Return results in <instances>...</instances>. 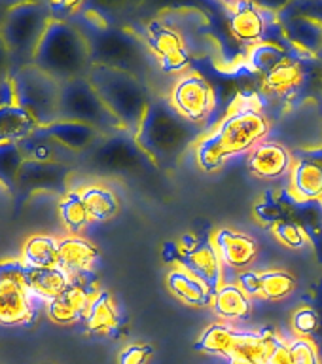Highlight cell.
Instances as JSON below:
<instances>
[{
    "mask_svg": "<svg viewBox=\"0 0 322 364\" xmlns=\"http://www.w3.org/2000/svg\"><path fill=\"white\" fill-rule=\"evenodd\" d=\"M272 124L258 105L237 102L210 135L203 136L198 146V161L205 171L220 169L227 159L250 154L269 135Z\"/></svg>",
    "mask_w": 322,
    "mask_h": 364,
    "instance_id": "obj_1",
    "label": "cell"
},
{
    "mask_svg": "<svg viewBox=\"0 0 322 364\" xmlns=\"http://www.w3.org/2000/svg\"><path fill=\"white\" fill-rule=\"evenodd\" d=\"M201 133V125L188 122L176 112L171 101H150L141 127L135 133L139 146L159 164H171L178 158Z\"/></svg>",
    "mask_w": 322,
    "mask_h": 364,
    "instance_id": "obj_2",
    "label": "cell"
},
{
    "mask_svg": "<svg viewBox=\"0 0 322 364\" xmlns=\"http://www.w3.org/2000/svg\"><path fill=\"white\" fill-rule=\"evenodd\" d=\"M33 65L61 84L87 76L93 65L90 42L67 21L51 19L36 48Z\"/></svg>",
    "mask_w": 322,
    "mask_h": 364,
    "instance_id": "obj_3",
    "label": "cell"
},
{
    "mask_svg": "<svg viewBox=\"0 0 322 364\" xmlns=\"http://www.w3.org/2000/svg\"><path fill=\"white\" fill-rule=\"evenodd\" d=\"M87 80L95 87L108 110L114 114V118L124 127V131L135 136L150 105L141 80L135 74L104 65H91Z\"/></svg>",
    "mask_w": 322,
    "mask_h": 364,
    "instance_id": "obj_4",
    "label": "cell"
},
{
    "mask_svg": "<svg viewBox=\"0 0 322 364\" xmlns=\"http://www.w3.org/2000/svg\"><path fill=\"white\" fill-rule=\"evenodd\" d=\"M50 21L51 11L44 2L19 0L8 10L0 25V36L10 48L14 63H19L17 68L33 65L36 48Z\"/></svg>",
    "mask_w": 322,
    "mask_h": 364,
    "instance_id": "obj_5",
    "label": "cell"
},
{
    "mask_svg": "<svg viewBox=\"0 0 322 364\" xmlns=\"http://www.w3.org/2000/svg\"><path fill=\"white\" fill-rule=\"evenodd\" d=\"M17 105L27 110L40 127H48L59 119L61 82L34 65L16 68L11 74Z\"/></svg>",
    "mask_w": 322,
    "mask_h": 364,
    "instance_id": "obj_6",
    "label": "cell"
},
{
    "mask_svg": "<svg viewBox=\"0 0 322 364\" xmlns=\"http://www.w3.org/2000/svg\"><path fill=\"white\" fill-rule=\"evenodd\" d=\"M59 119H73L90 124L101 133H112L124 127L114 118V114L102 102L95 87L91 85L87 76L74 78L61 84V97H59Z\"/></svg>",
    "mask_w": 322,
    "mask_h": 364,
    "instance_id": "obj_7",
    "label": "cell"
},
{
    "mask_svg": "<svg viewBox=\"0 0 322 364\" xmlns=\"http://www.w3.org/2000/svg\"><path fill=\"white\" fill-rule=\"evenodd\" d=\"M28 269L23 260L0 262V324L16 326L34 318Z\"/></svg>",
    "mask_w": 322,
    "mask_h": 364,
    "instance_id": "obj_8",
    "label": "cell"
},
{
    "mask_svg": "<svg viewBox=\"0 0 322 364\" xmlns=\"http://www.w3.org/2000/svg\"><path fill=\"white\" fill-rule=\"evenodd\" d=\"M169 101L176 108V112L184 116L188 122L201 125L215 110L216 93L203 76L188 73L173 85Z\"/></svg>",
    "mask_w": 322,
    "mask_h": 364,
    "instance_id": "obj_9",
    "label": "cell"
},
{
    "mask_svg": "<svg viewBox=\"0 0 322 364\" xmlns=\"http://www.w3.org/2000/svg\"><path fill=\"white\" fill-rule=\"evenodd\" d=\"M178 267L199 277L213 290H216L224 283L226 267L222 264L215 245L199 241L193 235L182 237L181 250H178Z\"/></svg>",
    "mask_w": 322,
    "mask_h": 364,
    "instance_id": "obj_10",
    "label": "cell"
},
{
    "mask_svg": "<svg viewBox=\"0 0 322 364\" xmlns=\"http://www.w3.org/2000/svg\"><path fill=\"white\" fill-rule=\"evenodd\" d=\"M142 154L135 136L110 135L93 148L90 164L102 173H129L142 164Z\"/></svg>",
    "mask_w": 322,
    "mask_h": 364,
    "instance_id": "obj_11",
    "label": "cell"
},
{
    "mask_svg": "<svg viewBox=\"0 0 322 364\" xmlns=\"http://www.w3.org/2000/svg\"><path fill=\"white\" fill-rule=\"evenodd\" d=\"M87 275L74 277L73 284L63 294L45 304L48 317L57 324H73L76 321H84L85 313L90 309L91 300L99 292L95 284L87 281Z\"/></svg>",
    "mask_w": 322,
    "mask_h": 364,
    "instance_id": "obj_12",
    "label": "cell"
},
{
    "mask_svg": "<svg viewBox=\"0 0 322 364\" xmlns=\"http://www.w3.org/2000/svg\"><path fill=\"white\" fill-rule=\"evenodd\" d=\"M213 245L224 267L233 272H247L258 258L256 239L235 228H218L213 235Z\"/></svg>",
    "mask_w": 322,
    "mask_h": 364,
    "instance_id": "obj_13",
    "label": "cell"
},
{
    "mask_svg": "<svg viewBox=\"0 0 322 364\" xmlns=\"http://www.w3.org/2000/svg\"><path fill=\"white\" fill-rule=\"evenodd\" d=\"M294 154L275 141H264L247 156V167L260 181H281L290 175Z\"/></svg>",
    "mask_w": 322,
    "mask_h": 364,
    "instance_id": "obj_14",
    "label": "cell"
},
{
    "mask_svg": "<svg viewBox=\"0 0 322 364\" xmlns=\"http://www.w3.org/2000/svg\"><path fill=\"white\" fill-rule=\"evenodd\" d=\"M68 175H70V165L25 159L17 176V186L25 192L63 193L67 188Z\"/></svg>",
    "mask_w": 322,
    "mask_h": 364,
    "instance_id": "obj_15",
    "label": "cell"
},
{
    "mask_svg": "<svg viewBox=\"0 0 322 364\" xmlns=\"http://www.w3.org/2000/svg\"><path fill=\"white\" fill-rule=\"evenodd\" d=\"M290 192L304 201L322 199V148L294 158L290 171Z\"/></svg>",
    "mask_w": 322,
    "mask_h": 364,
    "instance_id": "obj_16",
    "label": "cell"
},
{
    "mask_svg": "<svg viewBox=\"0 0 322 364\" xmlns=\"http://www.w3.org/2000/svg\"><path fill=\"white\" fill-rule=\"evenodd\" d=\"M148 46L159 59L161 67L169 73H178L188 65L186 46L175 28L161 23H152L148 31Z\"/></svg>",
    "mask_w": 322,
    "mask_h": 364,
    "instance_id": "obj_17",
    "label": "cell"
},
{
    "mask_svg": "<svg viewBox=\"0 0 322 364\" xmlns=\"http://www.w3.org/2000/svg\"><path fill=\"white\" fill-rule=\"evenodd\" d=\"M267 16L252 0H239L230 14V33L241 44H256L266 34Z\"/></svg>",
    "mask_w": 322,
    "mask_h": 364,
    "instance_id": "obj_18",
    "label": "cell"
},
{
    "mask_svg": "<svg viewBox=\"0 0 322 364\" xmlns=\"http://www.w3.org/2000/svg\"><path fill=\"white\" fill-rule=\"evenodd\" d=\"M99 258V249L90 239L68 235L59 239V266L65 267L73 277L87 275Z\"/></svg>",
    "mask_w": 322,
    "mask_h": 364,
    "instance_id": "obj_19",
    "label": "cell"
},
{
    "mask_svg": "<svg viewBox=\"0 0 322 364\" xmlns=\"http://www.w3.org/2000/svg\"><path fill=\"white\" fill-rule=\"evenodd\" d=\"M273 338H275V334H272V332L237 328L227 360L232 364H266Z\"/></svg>",
    "mask_w": 322,
    "mask_h": 364,
    "instance_id": "obj_20",
    "label": "cell"
},
{
    "mask_svg": "<svg viewBox=\"0 0 322 364\" xmlns=\"http://www.w3.org/2000/svg\"><path fill=\"white\" fill-rule=\"evenodd\" d=\"M50 136H53L63 146L73 150L74 154L85 152L99 142V136L102 133L97 127L82 122H73V119H57L48 127H42Z\"/></svg>",
    "mask_w": 322,
    "mask_h": 364,
    "instance_id": "obj_21",
    "label": "cell"
},
{
    "mask_svg": "<svg viewBox=\"0 0 322 364\" xmlns=\"http://www.w3.org/2000/svg\"><path fill=\"white\" fill-rule=\"evenodd\" d=\"M215 315L226 323L247 318L252 311V298L235 281H224L213 296Z\"/></svg>",
    "mask_w": 322,
    "mask_h": 364,
    "instance_id": "obj_22",
    "label": "cell"
},
{
    "mask_svg": "<svg viewBox=\"0 0 322 364\" xmlns=\"http://www.w3.org/2000/svg\"><path fill=\"white\" fill-rule=\"evenodd\" d=\"M21 148L25 159L31 161H51V164H65L70 165L76 154L73 150H68L57 142L53 136H50L42 127L36 129L33 135L25 136L17 142Z\"/></svg>",
    "mask_w": 322,
    "mask_h": 364,
    "instance_id": "obj_23",
    "label": "cell"
},
{
    "mask_svg": "<svg viewBox=\"0 0 322 364\" xmlns=\"http://www.w3.org/2000/svg\"><path fill=\"white\" fill-rule=\"evenodd\" d=\"M167 287H169L171 294L176 296L178 300L188 304V306L203 307L213 304L215 290L210 289L207 283H203L199 277L192 275L186 269H182V267H176L169 273Z\"/></svg>",
    "mask_w": 322,
    "mask_h": 364,
    "instance_id": "obj_24",
    "label": "cell"
},
{
    "mask_svg": "<svg viewBox=\"0 0 322 364\" xmlns=\"http://www.w3.org/2000/svg\"><path fill=\"white\" fill-rule=\"evenodd\" d=\"M73 275L61 266L31 267L28 269V289L34 298L44 300L45 304L63 294L73 284Z\"/></svg>",
    "mask_w": 322,
    "mask_h": 364,
    "instance_id": "obj_25",
    "label": "cell"
},
{
    "mask_svg": "<svg viewBox=\"0 0 322 364\" xmlns=\"http://www.w3.org/2000/svg\"><path fill=\"white\" fill-rule=\"evenodd\" d=\"M85 328L91 334L110 336L114 334L119 326V311L116 301L107 290H99L95 298L91 300L90 309L84 317Z\"/></svg>",
    "mask_w": 322,
    "mask_h": 364,
    "instance_id": "obj_26",
    "label": "cell"
},
{
    "mask_svg": "<svg viewBox=\"0 0 322 364\" xmlns=\"http://www.w3.org/2000/svg\"><path fill=\"white\" fill-rule=\"evenodd\" d=\"M36 129L38 122L19 105L0 110V142H19Z\"/></svg>",
    "mask_w": 322,
    "mask_h": 364,
    "instance_id": "obj_27",
    "label": "cell"
},
{
    "mask_svg": "<svg viewBox=\"0 0 322 364\" xmlns=\"http://www.w3.org/2000/svg\"><path fill=\"white\" fill-rule=\"evenodd\" d=\"M80 196L84 199L85 209L90 213L91 220L107 222L118 215V196L110 188L102 186V184H91V186L80 190Z\"/></svg>",
    "mask_w": 322,
    "mask_h": 364,
    "instance_id": "obj_28",
    "label": "cell"
},
{
    "mask_svg": "<svg viewBox=\"0 0 322 364\" xmlns=\"http://www.w3.org/2000/svg\"><path fill=\"white\" fill-rule=\"evenodd\" d=\"M301 80H304V70L300 63L286 59L264 76V87L273 95L286 97L300 87Z\"/></svg>",
    "mask_w": 322,
    "mask_h": 364,
    "instance_id": "obj_29",
    "label": "cell"
},
{
    "mask_svg": "<svg viewBox=\"0 0 322 364\" xmlns=\"http://www.w3.org/2000/svg\"><path fill=\"white\" fill-rule=\"evenodd\" d=\"M28 267L59 266V239L51 235H33L27 239L21 258Z\"/></svg>",
    "mask_w": 322,
    "mask_h": 364,
    "instance_id": "obj_30",
    "label": "cell"
},
{
    "mask_svg": "<svg viewBox=\"0 0 322 364\" xmlns=\"http://www.w3.org/2000/svg\"><path fill=\"white\" fill-rule=\"evenodd\" d=\"M235 334H237V328L232 323L220 321V323L210 324V326L203 330V334H201L195 347H198V351L227 358L233 347Z\"/></svg>",
    "mask_w": 322,
    "mask_h": 364,
    "instance_id": "obj_31",
    "label": "cell"
},
{
    "mask_svg": "<svg viewBox=\"0 0 322 364\" xmlns=\"http://www.w3.org/2000/svg\"><path fill=\"white\" fill-rule=\"evenodd\" d=\"M296 290V279L284 269H267L260 272V298L279 301L289 298Z\"/></svg>",
    "mask_w": 322,
    "mask_h": 364,
    "instance_id": "obj_32",
    "label": "cell"
},
{
    "mask_svg": "<svg viewBox=\"0 0 322 364\" xmlns=\"http://www.w3.org/2000/svg\"><path fill=\"white\" fill-rule=\"evenodd\" d=\"M59 216L68 232H73V235H78V232H82L91 222L80 192L65 193V198L59 201Z\"/></svg>",
    "mask_w": 322,
    "mask_h": 364,
    "instance_id": "obj_33",
    "label": "cell"
},
{
    "mask_svg": "<svg viewBox=\"0 0 322 364\" xmlns=\"http://www.w3.org/2000/svg\"><path fill=\"white\" fill-rule=\"evenodd\" d=\"M286 50L281 48L277 44H272V42H256L252 48H250L249 55H247V61H249V67L254 70V73H264L267 74L269 70L281 65L283 61H286Z\"/></svg>",
    "mask_w": 322,
    "mask_h": 364,
    "instance_id": "obj_34",
    "label": "cell"
},
{
    "mask_svg": "<svg viewBox=\"0 0 322 364\" xmlns=\"http://www.w3.org/2000/svg\"><path fill=\"white\" fill-rule=\"evenodd\" d=\"M25 164L21 148L17 142H0V184L17 186V176Z\"/></svg>",
    "mask_w": 322,
    "mask_h": 364,
    "instance_id": "obj_35",
    "label": "cell"
},
{
    "mask_svg": "<svg viewBox=\"0 0 322 364\" xmlns=\"http://www.w3.org/2000/svg\"><path fill=\"white\" fill-rule=\"evenodd\" d=\"M286 33H289V38L304 50H318L322 46V25L311 19H298L289 25Z\"/></svg>",
    "mask_w": 322,
    "mask_h": 364,
    "instance_id": "obj_36",
    "label": "cell"
},
{
    "mask_svg": "<svg viewBox=\"0 0 322 364\" xmlns=\"http://www.w3.org/2000/svg\"><path fill=\"white\" fill-rule=\"evenodd\" d=\"M273 235L279 243L292 250L304 249L309 243L306 228L294 220H279L273 224Z\"/></svg>",
    "mask_w": 322,
    "mask_h": 364,
    "instance_id": "obj_37",
    "label": "cell"
},
{
    "mask_svg": "<svg viewBox=\"0 0 322 364\" xmlns=\"http://www.w3.org/2000/svg\"><path fill=\"white\" fill-rule=\"evenodd\" d=\"M289 347L294 364H321V355H318L317 346L309 338L296 336L294 340L289 341Z\"/></svg>",
    "mask_w": 322,
    "mask_h": 364,
    "instance_id": "obj_38",
    "label": "cell"
},
{
    "mask_svg": "<svg viewBox=\"0 0 322 364\" xmlns=\"http://www.w3.org/2000/svg\"><path fill=\"white\" fill-rule=\"evenodd\" d=\"M292 330L296 332V336H301V338H309L311 334H315L321 326V317L318 313L311 307H300L296 309L294 315H292Z\"/></svg>",
    "mask_w": 322,
    "mask_h": 364,
    "instance_id": "obj_39",
    "label": "cell"
},
{
    "mask_svg": "<svg viewBox=\"0 0 322 364\" xmlns=\"http://www.w3.org/2000/svg\"><path fill=\"white\" fill-rule=\"evenodd\" d=\"M152 353L154 347L148 346V343H133L119 353L118 364H148Z\"/></svg>",
    "mask_w": 322,
    "mask_h": 364,
    "instance_id": "obj_40",
    "label": "cell"
},
{
    "mask_svg": "<svg viewBox=\"0 0 322 364\" xmlns=\"http://www.w3.org/2000/svg\"><path fill=\"white\" fill-rule=\"evenodd\" d=\"M266 364H294L292 363V355H290L289 341L283 340V338H279V336L275 334Z\"/></svg>",
    "mask_w": 322,
    "mask_h": 364,
    "instance_id": "obj_41",
    "label": "cell"
},
{
    "mask_svg": "<svg viewBox=\"0 0 322 364\" xmlns=\"http://www.w3.org/2000/svg\"><path fill=\"white\" fill-rule=\"evenodd\" d=\"M235 283L250 296V298H260V272H247L239 273Z\"/></svg>",
    "mask_w": 322,
    "mask_h": 364,
    "instance_id": "obj_42",
    "label": "cell"
},
{
    "mask_svg": "<svg viewBox=\"0 0 322 364\" xmlns=\"http://www.w3.org/2000/svg\"><path fill=\"white\" fill-rule=\"evenodd\" d=\"M84 2L85 0H48V8H50L51 14L65 17L74 14V11H78V8Z\"/></svg>",
    "mask_w": 322,
    "mask_h": 364,
    "instance_id": "obj_43",
    "label": "cell"
},
{
    "mask_svg": "<svg viewBox=\"0 0 322 364\" xmlns=\"http://www.w3.org/2000/svg\"><path fill=\"white\" fill-rule=\"evenodd\" d=\"M17 97H16V87H14V80L6 78L0 82V110L8 107H16Z\"/></svg>",
    "mask_w": 322,
    "mask_h": 364,
    "instance_id": "obj_44",
    "label": "cell"
},
{
    "mask_svg": "<svg viewBox=\"0 0 322 364\" xmlns=\"http://www.w3.org/2000/svg\"><path fill=\"white\" fill-rule=\"evenodd\" d=\"M14 70V59H11L10 48L6 46V42L0 36V82L6 78H10V73Z\"/></svg>",
    "mask_w": 322,
    "mask_h": 364,
    "instance_id": "obj_45",
    "label": "cell"
},
{
    "mask_svg": "<svg viewBox=\"0 0 322 364\" xmlns=\"http://www.w3.org/2000/svg\"><path fill=\"white\" fill-rule=\"evenodd\" d=\"M226 2H233V4H235V2H239V0H226Z\"/></svg>",
    "mask_w": 322,
    "mask_h": 364,
    "instance_id": "obj_46",
    "label": "cell"
},
{
    "mask_svg": "<svg viewBox=\"0 0 322 364\" xmlns=\"http://www.w3.org/2000/svg\"><path fill=\"white\" fill-rule=\"evenodd\" d=\"M34 2H40V0H34Z\"/></svg>",
    "mask_w": 322,
    "mask_h": 364,
    "instance_id": "obj_47",
    "label": "cell"
}]
</instances>
